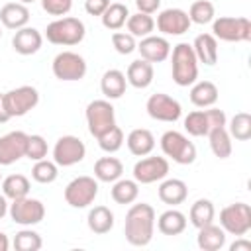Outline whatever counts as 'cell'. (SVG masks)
Masks as SVG:
<instances>
[{
	"label": "cell",
	"instance_id": "45",
	"mask_svg": "<svg viewBox=\"0 0 251 251\" xmlns=\"http://www.w3.org/2000/svg\"><path fill=\"white\" fill-rule=\"evenodd\" d=\"M108 6H110V0H84V10L90 16H102Z\"/></svg>",
	"mask_w": 251,
	"mask_h": 251
},
{
	"label": "cell",
	"instance_id": "33",
	"mask_svg": "<svg viewBox=\"0 0 251 251\" xmlns=\"http://www.w3.org/2000/svg\"><path fill=\"white\" fill-rule=\"evenodd\" d=\"M127 18H129V10H127V6L122 4V2H114V4L110 2V6H108V8L104 10V14L100 16L102 25H104L106 29H110V31L122 29V27L126 25Z\"/></svg>",
	"mask_w": 251,
	"mask_h": 251
},
{
	"label": "cell",
	"instance_id": "52",
	"mask_svg": "<svg viewBox=\"0 0 251 251\" xmlns=\"http://www.w3.org/2000/svg\"><path fill=\"white\" fill-rule=\"evenodd\" d=\"M0 37H2V25H0Z\"/></svg>",
	"mask_w": 251,
	"mask_h": 251
},
{
	"label": "cell",
	"instance_id": "2",
	"mask_svg": "<svg viewBox=\"0 0 251 251\" xmlns=\"http://www.w3.org/2000/svg\"><path fill=\"white\" fill-rule=\"evenodd\" d=\"M171 75L175 84L178 86H190L198 78V59L192 51L190 43H176L173 47L171 55Z\"/></svg>",
	"mask_w": 251,
	"mask_h": 251
},
{
	"label": "cell",
	"instance_id": "39",
	"mask_svg": "<svg viewBox=\"0 0 251 251\" xmlns=\"http://www.w3.org/2000/svg\"><path fill=\"white\" fill-rule=\"evenodd\" d=\"M186 14H188V18H190L192 24L204 25V24H210L214 20L216 8H214V4L210 0H196V2L190 4V8H188Z\"/></svg>",
	"mask_w": 251,
	"mask_h": 251
},
{
	"label": "cell",
	"instance_id": "36",
	"mask_svg": "<svg viewBox=\"0 0 251 251\" xmlns=\"http://www.w3.org/2000/svg\"><path fill=\"white\" fill-rule=\"evenodd\" d=\"M127 33H131L133 37H147L153 33L155 29V20L149 16V14H143V12H137V14H129L127 22Z\"/></svg>",
	"mask_w": 251,
	"mask_h": 251
},
{
	"label": "cell",
	"instance_id": "18",
	"mask_svg": "<svg viewBox=\"0 0 251 251\" xmlns=\"http://www.w3.org/2000/svg\"><path fill=\"white\" fill-rule=\"evenodd\" d=\"M135 51H139L141 59H145L149 63H163L171 55V43L165 37L151 33L147 37H141V41L137 43Z\"/></svg>",
	"mask_w": 251,
	"mask_h": 251
},
{
	"label": "cell",
	"instance_id": "40",
	"mask_svg": "<svg viewBox=\"0 0 251 251\" xmlns=\"http://www.w3.org/2000/svg\"><path fill=\"white\" fill-rule=\"evenodd\" d=\"M43 245V239L33 229H20L14 235V249L18 251H39Z\"/></svg>",
	"mask_w": 251,
	"mask_h": 251
},
{
	"label": "cell",
	"instance_id": "17",
	"mask_svg": "<svg viewBox=\"0 0 251 251\" xmlns=\"http://www.w3.org/2000/svg\"><path fill=\"white\" fill-rule=\"evenodd\" d=\"M190 18L184 10L180 8H167V10H161L159 16H157V29L163 33V35H182L190 29Z\"/></svg>",
	"mask_w": 251,
	"mask_h": 251
},
{
	"label": "cell",
	"instance_id": "6",
	"mask_svg": "<svg viewBox=\"0 0 251 251\" xmlns=\"http://www.w3.org/2000/svg\"><path fill=\"white\" fill-rule=\"evenodd\" d=\"M227 118L226 112L220 108H208V110H194L184 118V129L192 137H204L208 135L214 127L226 126Z\"/></svg>",
	"mask_w": 251,
	"mask_h": 251
},
{
	"label": "cell",
	"instance_id": "20",
	"mask_svg": "<svg viewBox=\"0 0 251 251\" xmlns=\"http://www.w3.org/2000/svg\"><path fill=\"white\" fill-rule=\"evenodd\" d=\"M157 194H159V200L163 204H169V206H178L186 200L188 196V186L184 180L180 178H163V182L159 184L157 188Z\"/></svg>",
	"mask_w": 251,
	"mask_h": 251
},
{
	"label": "cell",
	"instance_id": "1",
	"mask_svg": "<svg viewBox=\"0 0 251 251\" xmlns=\"http://www.w3.org/2000/svg\"><path fill=\"white\" fill-rule=\"evenodd\" d=\"M155 233V210L147 202L131 204L124 222V235L129 245L145 247L151 243Z\"/></svg>",
	"mask_w": 251,
	"mask_h": 251
},
{
	"label": "cell",
	"instance_id": "37",
	"mask_svg": "<svg viewBox=\"0 0 251 251\" xmlns=\"http://www.w3.org/2000/svg\"><path fill=\"white\" fill-rule=\"evenodd\" d=\"M59 176V165L49 159H39L31 167V178L39 184H51Z\"/></svg>",
	"mask_w": 251,
	"mask_h": 251
},
{
	"label": "cell",
	"instance_id": "15",
	"mask_svg": "<svg viewBox=\"0 0 251 251\" xmlns=\"http://www.w3.org/2000/svg\"><path fill=\"white\" fill-rule=\"evenodd\" d=\"M86 155V147L80 137L76 135H63L55 141L53 147V161L59 167H73L80 163Z\"/></svg>",
	"mask_w": 251,
	"mask_h": 251
},
{
	"label": "cell",
	"instance_id": "25",
	"mask_svg": "<svg viewBox=\"0 0 251 251\" xmlns=\"http://www.w3.org/2000/svg\"><path fill=\"white\" fill-rule=\"evenodd\" d=\"M126 86H127V80H126V75L120 69H110L100 78V90L108 100L122 98L126 94Z\"/></svg>",
	"mask_w": 251,
	"mask_h": 251
},
{
	"label": "cell",
	"instance_id": "26",
	"mask_svg": "<svg viewBox=\"0 0 251 251\" xmlns=\"http://www.w3.org/2000/svg\"><path fill=\"white\" fill-rule=\"evenodd\" d=\"M190 102L196 108H210L218 102V86L212 80H196L194 84H190Z\"/></svg>",
	"mask_w": 251,
	"mask_h": 251
},
{
	"label": "cell",
	"instance_id": "38",
	"mask_svg": "<svg viewBox=\"0 0 251 251\" xmlns=\"http://www.w3.org/2000/svg\"><path fill=\"white\" fill-rule=\"evenodd\" d=\"M227 133L237 141H247L251 137V116L247 112H237L229 120Z\"/></svg>",
	"mask_w": 251,
	"mask_h": 251
},
{
	"label": "cell",
	"instance_id": "5",
	"mask_svg": "<svg viewBox=\"0 0 251 251\" xmlns=\"http://www.w3.org/2000/svg\"><path fill=\"white\" fill-rule=\"evenodd\" d=\"M161 151L165 157L173 159L178 165H192L196 161V145L180 131L169 129L161 135Z\"/></svg>",
	"mask_w": 251,
	"mask_h": 251
},
{
	"label": "cell",
	"instance_id": "19",
	"mask_svg": "<svg viewBox=\"0 0 251 251\" xmlns=\"http://www.w3.org/2000/svg\"><path fill=\"white\" fill-rule=\"evenodd\" d=\"M41 45H43L41 31L35 27H29V25L16 29V33L12 37V47L20 55H33L41 49Z\"/></svg>",
	"mask_w": 251,
	"mask_h": 251
},
{
	"label": "cell",
	"instance_id": "13",
	"mask_svg": "<svg viewBox=\"0 0 251 251\" xmlns=\"http://www.w3.org/2000/svg\"><path fill=\"white\" fill-rule=\"evenodd\" d=\"M145 110L149 114V118L157 120V122H167V124H175L180 116H182V106L176 98L165 94V92H157L151 94L147 98Z\"/></svg>",
	"mask_w": 251,
	"mask_h": 251
},
{
	"label": "cell",
	"instance_id": "46",
	"mask_svg": "<svg viewBox=\"0 0 251 251\" xmlns=\"http://www.w3.org/2000/svg\"><path fill=\"white\" fill-rule=\"evenodd\" d=\"M135 6H137V12L151 16L161 8V0H135Z\"/></svg>",
	"mask_w": 251,
	"mask_h": 251
},
{
	"label": "cell",
	"instance_id": "53",
	"mask_svg": "<svg viewBox=\"0 0 251 251\" xmlns=\"http://www.w3.org/2000/svg\"><path fill=\"white\" fill-rule=\"evenodd\" d=\"M0 182H2V173H0Z\"/></svg>",
	"mask_w": 251,
	"mask_h": 251
},
{
	"label": "cell",
	"instance_id": "51",
	"mask_svg": "<svg viewBox=\"0 0 251 251\" xmlns=\"http://www.w3.org/2000/svg\"><path fill=\"white\" fill-rule=\"evenodd\" d=\"M18 2H22V4H31V2H35V0H18Z\"/></svg>",
	"mask_w": 251,
	"mask_h": 251
},
{
	"label": "cell",
	"instance_id": "4",
	"mask_svg": "<svg viewBox=\"0 0 251 251\" xmlns=\"http://www.w3.org/2000/svg\"><path fill=\"white\" fill-rule=\"evenodd\" d=\"M212 35L227 43H241L251 39V22L243 16H220L212 20Z\"/></svg>",
	"mask_w": 251,
	"mask_h": 251
},
{
	"label": "cell",
	"instance_id": "48",
	"mask_svg": "<svg viewBox=\"0 0 251 251\" xmlns=\"http://www.w3.org/2000/svg\"><path fill=\"white\" fill-rule=\"evenodd\" d=\"M8 120H12V118L8 116V112H6V108H4V100H2V94H0V124H6Z\"/></svg>",
	"mask_w": 251,
	"mask_h": 251
},
{
	"label": "cell",
	"instance_id": "34",
	"mask_svg": "<svg viewBox=\"0 0 251 251\" xmlns=\"http://www.w3.org/2000/svg\"><path fill=\"white\" fill-rule=\"evenodd\" d=\"M206 137L210 139V149H212V153L218 159H227L231 155V149H233L231 147V135L227 133V127L226 126L214 127Z\"/></svg>",
	"mask_w": 251,
	"mask_h": 251
},
{
	"label": "cell",
	"instance_id": "32",
	"mask_svg": "<svg viewBox=\"0 0 251 251\" xmlns=\"http://www.w3.org/2000/svg\"><path fill=\"white\" fill-rule=\"evenodd\" d=\"M216 218V208H214V202L208 200V198H198L192 206H190V212H188V220L190 224L198 229V227H204L208 224H212Z\"/></svg>",
	"mask_w": 251,
	"mask_h": 251
},
{
	"label": "cell",
	"instance_id": "7",
	"mask_svg": "<svg viewBox=\"0 0 251 251\" xmlns=\"http://www.w3.org/2000/svg\"><path fill=\"white\" fill-rule=\"evenodd\" d=\"M86 126L92 137H100L116 126V112L110 100H92L86 106Z\"/></svg>",
	"mask_w": 251,
	"mask_h": 251
},
{
	"label": "cell",
	"instance_id": "3",
	"mask_svg": "<svg viewBox=\"0 0 251 251\" xmlns=\"http://www.w3.org/2000/svg\"><path fill=\"white\" fill-rule=\"evenodd\" d=\"M84 35H86V27H84L82 20L73 18V16L57 18L45 29L47 41L53 45H63V47L78 45L84 39Z\"/></svg>",
	"mask_w": 251,
	"mask_h": 251
},
{
	"label": "cell",
	"instance_id": "24",
	"mask_svg": "<svg viewBox=\"0 0 251 251\" xmlns=\"http://www.w3.org/2000/svg\"><path fill=\"white\" fill-rule=\"evenodd\" d=\"M153 63L145 61V59H135L129 63L127 71H126V80L133 86V88H147L153 82Z\"/></svg>",
	"mask_w": 251,
	"mask_h": 251
},
{
	"label": "cell",
	"instance_id": "16",
	"mask_svg": "<svg viewBox=\"0 0 251 251\" xmlns=\"http://www.w3.org/2000/svg\"><path fill=\"white\" fill-rule=\"evenodd\" d=\"M27 133L25 131H10L0 137V167H10L22 157H25Z\"/></svg>",
	"mask_w": 251,
	"mask_h": 251
},
{
	"label": "cell",
	"instance_id": "42",
	"mask_svg": "<svg viewBox=\"0 0 251 251\" xmlns=\"http://www.w3.org/2000/svg\"><path fill=\"white\" fill-rule=\"evenodd\" d=\"M25 157H27L29 161H39V159H45V157H47V141H45L43 135H39V133L27 135Z\"/></svg>",
	"mask_w": 251,
	"mask_h": 251
},
{
	"label": "cell",
	"instance_id": "12",
	"mask_svg": "<svg viewBox=\"0 0 251 251\" xmlns=\"http://www.w3.org/2000/svg\"><path fill=\"white\" fill-rule=\"evenodd\" d=\"M8 214H10V218H12L14 224H20L24 227H31V226L43 222V218H45V206L37 198L24 196V198L12 200V204L8 206Z\"/></svg>",
	"mask_w": 251,
	"mask_h": 251
},
{
	"label": "cell",
	"instance_id": "8",
	"mask_svg": "<svg viewBox=\"0 0 251 251\" xmlns=\"http://www.w3.org/2000/svg\"><path fill=\"white\" fill-rule=\"evenodd\" d=\"M220 227L235 237L245 235L251 229V206L245 202H235L220 212Z\"/></svg>",
	"mask_w": 251,
	"mask_h": 251
},
{
	"label": "cell",
	"instance_id": "10",
	"mask_svg": "<svg viewBox=\"0 0 251 251\" xmlns=\"http://www.w3.org/2000/svg\"><path fill=\"white\" fill-rule=\"evenodd\" d=\"M86 61L82 55L75 53V51H61L55 55L53 63H51V71L55 75V78L65 80V82H75L84 78L86 75Z\"/></svg>",
	"mask_w": 251,
	"mask_h": 251
},
{
	"label": "cell",
	"instance_id": "29",
	"mask_svg": "<svg viewBox=\"0 0 251 251\" xmlns=\"http://www.w3.org/2000/svg\"><path fill=\"white\" fill-rule=\"evenodd\" d=\"M88 229L96 235H104L114 227V212L108 206H94L86 216Z\"/></svg>",
	"mask_w": 251,
	"mask_h": 251
},
{
	"label": "cell",
	"instance_id": "14",
	"mask_svg": "<svg viewBox=\"0 0 251 251\" xmlns=\"http://www.w3.org/2000/svg\"><path fill=\"white\" fill-rule=\"evenodd\" d=\"M169 175V161L159 155H145L133 165V180L139 184H153Z\"/></svg>",
	"mask_w": 251,
	"mask_h": 251
},
{
	"label": "cell",
	"instance_id": "31",
	"mask_svg": "<svg viewBox=\"0 0 251 251\" xmlns=\"http://www.w3.org/2000/svg\"><path fill=\"white\" fill-rule=\"evenodd\" d=\"M110 196L116 204H133L139 196V182H135L133 178H118L116 182H112Z\"/></svg>",
	"mask_w": 251,
	"mask_h": 251
},
{
	"label": "cell",
	"instance_id": "43",
	"mask_svg": "<svg viewBox=\"0 0 251 251\" xmlns=\"http://www.w3.org/2000/svg\"><path fill=\"white\" fill-rule=\"evenodd\" d=\"M112 45L114 49L120 53V55H129L135 51L137 43H135V37L127 31H114L112 33Z\"/></svg>",
	"mask_w": 251,
	"mask_h": 251
},
{
	"label": "cell",
	"instance_id": "21",
	"mask_svg": "<svg viewBox=\"0 0 251 251\" xmlns=\"http://www.w3.org/2000/svg\"><path fill=\"white\" fill-rule=\"evenodd\" d=\"M29 22V10L22 2H8L0 10V24L8 29L25 27Z\"/></svg>",
	"mask_w": 251,
	"mask_h": 251
},
{
	"label": "cell",
	"instance_id": "22",
	"mask_svg": "<svg viewBox=\"0 0 251 251\" xmlns=\"http://www.w3.org/2000/svg\"><path fill=\"white\" fill-rule=\"evenodd\" d=\"M192 51L198 59V63L212 67L218 63V39L212 33H200L194 37Z\"/></svg>",
	"mask_w": 251,
	"mask_h": 251
},
{
	"label": "cell",
	"instance_id": "23",
	"mask_svg": "<svg viewBox=\"0 0 251 251\" xmlns=\"http://www.w3.org/2000/svg\"><path fill=\"white\" fill-rule=\"evenodd\" d=\"M126 145L129 149L131 155L135 157H145L155 149V135L145 129V127H135L127 133L126 137Z\"/></svg>",
	"mask_w": 251,
	"mask_h": 251
},
{
	"label": "cell",
	"instance_id": "28",
	"mask_svg": "<svg viewBox=\"0 0 251 251\" xmlns=\"http://www.w3.org/2000/svg\"><path fill=\"white\" fill-rule=\"evenodd\" d=\"M155 224L163 235H180L186 229V216L180 210L171 208V210H165L155 220Z\"/></svg>",
	"mask_w": 251,
	"mask_h": 251
},
{
	"label": "cell",
	"instance_id": "44",
	"mask_svg": "<svg viewBox=\"0 0 251 251\" xmlns=\"http://www.w3.org/2000/svg\"><path fill=\"white\" fill-rule=\"evenodd\" d=\"M41 8L49 14V16H57L63 18L71 12L73 8V0H41Z\"/></svg>",
	"mask_w": 251,
	"mask_h": 251
},
{
	"label": "cell",
	"instance_id": "47",
	"mask_svg": "<svg viewBox=\"0 0 251 251\" xmlns=\"http://www.w3.org/2000/svg\"><path fill=\"white\" fill-rule=\"evenodd\" d=\"M229 251H251V241L241 235V237H237V239L229 245Z\"/></svg>",
	"mask_w": 251,
	"mask_h": 251
},
{
	"label": "cell",
	"instance_id": "30",
	"mask_svg": "<svg viewBox=\"0 0 251 251\" xmlns=\"http://www.w3.org/2000/svg\"><path fill=\"white\" fill-rule=\"evenodd\" d=\"M124 175V165L118 157H100L94 163V176L100 182H116Z\"/></svg>",
	"mask_w": 251,
	"mask_h": 251
},
{
	"label": "cell",
	"instance_id": "41",
	"mask_svg": "<svg viewBox=\"0 0 251 251\" xmlns=\"http://www.w3.org/2000/svg\"><path fill=\"white\" fill-rule=\"evenodd\" d=\"M96 141H98V145H100L102 151H106V153H116V151H120L122 145H124V131H122L118 126H114L110 131H106L104 135H100Z\"/></svg>",
	"mask_w": 251,
	"mask_h": 251
},
{
	"label": "cell",
	"instance_id": "11",
	"mask_svg": "<svg viewBox=\"0 0 251 251\" xmlns=\"http://www.w3.org/2000/svg\"><path fill=\"white\" fill-rule=\"evenodd\" d=\"M65 202L71 208H86L98 196V180L94 176H76L65 186Z\"/></svg>",
	"mask_w": 251,
	"mask_h": 251
},
{
	"label": "cell",
	"instance_id": "49",
	"mask_svg": "<svg viewBox=\"0 0 251 251\" xmlns=\"http://www.w3.org/2000/svg\"><path fill=\"white\" fill-rule=\"evenodd\" d=\"M8 206H10V204H8L6 196H4V194H0V220H2V218L8 214Z\"/></svg>",
	"mask_w": 251,
	"mask_h": 251
},
{
	"label": "cell",
	"instance_id": "35",
	"mask_svg": "<svg viewBox=\"0 0 251 251\" xmlns=\"http://www.w3.org/2000/svg\"><path fill=\"white\" fill-rule=\"evenodd\" d=\"M29 188H31L29 178H27L25 175H20V173L8 175V176L2 180V194H4L6 198H10V200L27 196V194H29Z\"/></svg>",
	"mask_w": 251,
	"mask_h": 251
},
{
	"label": "cell",
	"instance_id": "50",
	"mask_svg": "<svg viewBox=\"0 0 251 251\" xmlns=\"http://www.w3.org/2000/svg\"><path fill=\"white\" fill-rule=\"evenodd\" d=\"M10 247V241H8V235L0 231V251H8Z\"/></svg>",
	"mask_w": 251,
	"mask_h": 251
},
{
	"label": "cell",
	"instance_id": "9",
	"mask_svg": "<svg viewBox=\"0 0 251 251\" xmlns=\"http://www.w3.org/2000/svg\"><path fill=\"white\" fill-rule=\"evenodd\" d=\"M2 100H4V108L10 118H22L39 104V92L35 86L24 84V86L4 92Z\"/></svg>",
	"mask_w": 251,
	"mask_h": 251
},
{
	"label": "cell",
	"instance_id": "27",
	"mask_svg": "<svg viewBox=\"0 0 251 251\" xmlns=\"http://www.w3.org/2000/svg\"><path fill=\"white\" fill-rule=\"evenodd\" d=\"M196 243L202 251H220L226 245V231L212 222L204 227H198Z\"/></svg>",
	"mask_w": 251,
	"mask_h": 251
}]
</instances>
